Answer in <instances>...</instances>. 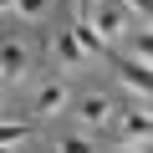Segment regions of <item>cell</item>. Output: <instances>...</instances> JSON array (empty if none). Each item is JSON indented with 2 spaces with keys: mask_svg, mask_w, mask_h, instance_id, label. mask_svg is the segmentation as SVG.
<instances>
[{
  "mask_svg": "<svg viewBox=\"0 0 153 153\" xmlns=\"http://www.w3.org/2000/svg\"><path fill=\"white\" fill-rule=\"evenodd\" d=\"M31 138V128L26 123H0V148H10V143H26Z\"/></svg>",
  "mask_w": 153,
  "mask_h": 153,
  "instance_id": "obj_10",
  "label": "cell"
},
{
  "mask_svg": "<svg viewBox=\"0 0 153 153\" xmlns=\"http://www.w3.org/2000/svg\"><path fill=\"white\" fill-rule=\"evenodd\" d=\"M51 56H56L61 66H87V56H82V46L71 41V31H56V41H51Z\"/></svg>",
  "mask_w": 153,
  "mask_h": 153,
  "instance_id": "obj_6",
  "label": "cell"
},
{
  "mask_svg": "<svg viewBox=\"0 0 153 153\" xmlns=\"http://www.w3.org/2000/svg\"><path fill=\"white\" fill-rule=\"evenodd\" d=\"M128 61H138V66H148V61H153V36H148V31H138V41H133V56H128Z\"/></svg>",
  "mask_w": 153,
  "mask_h": 153,
  "instance_id": "obj_11",
  "label": "cell"
},
{
  "mask_svg": "<svg viewBox=\"0 0 153 153\" xmlns=\"http://www.w3.org/2000/svg\"><path fill=\"white\" fill-rule=\"evenodd\" d=\"M112 66H117V76H123V87H128V92H138V102H148V92H153V71H148V66H138V61H128V56H117Z\"/></svg>",
  "mask_w": 153,
  "mask_h": 153,
  "instance_id": "obj_3",
  "label": "cell"
},
{
  "mask_svg": "<svg viewBox=\"0 0 153 153\" xmlns=\"http://www.w3.org/2000/svg\"><path fill=\"white\" fill-rule=\"evenodd\" d=\"M61 107H66V87H61V82H46V87L36 92V112H41V117H56Z\"/></svg>",
  "mask_w": 153,
  "mask_h": 153,
  "instance_id": "obj_7",
  "label": "cell"
},
{
  "mask_svg": "<svg viewBox=\"0 0 153 153\" xmlns=\"http://www.w3.org/2000/svg\"><path fill=\"white\" fill-rule=\"evenodd\" d=\"M71 5H76V26H87V21H92V10L102 5V0H71Z\"/></svg>",
  "mask_w": 153,
  "mask_h": 153,
  "instance_id": "obj_14",
  "label": "cell"
},
{
  "mask_svg": "<svg viewBox=\"0 0 153 153\" xmlns=\"http://www.w3.org/2000/svg\"><path fill=\"white\" fill-rule=\"evenodd\" d=\"M61 153H97V148H92L82 133H71V138H61Z\"/></svg>",
  "mask_w": 153,
  "mask_h": 153,
  "instance_id": "obj_13",
  "label": "cell"
},
{
  "mask_svg": "<svg viewBox=\"0 0 153 153\" xmlns=\"http://www.w3.org/2000/svg\"><path fill=\"white\" fill-rule=\"evenodd\" d=\"M71 41L82 46V56H112V51L102 46V36H97L92 26H71Z\"/></svg>",
  "mask_w": 153,
  "mask_h": 153,
  "instance_id": "obj_8",
  "label": "cell"
},
{
  "mask_svg": "<svg viewBox=\"0 0 153 153\" xmlns=\"http://www.w3.org/2000/svg\"><path fill=\"white\" fill-rule=\"evenodd\" d=\"M16 16L21 21H41L46 16V0H16Z\"/></svg>",
  "mask_w": 153,
  "mask_h": 153,
  "instance_id": "obj_12",
  "label": "cell"
},
{
  "mask_svg": "<svg viewBox=\"0 0 153 153\" xmlns=\"http://www.w3.org/2000/svg\"><path fill=\"white\" fill-rule=\"evenodd\" d=\"M128 16H138V31H148V16H153V0H117Z\"/></svg>",
  "mask_w": 153,
  "mask_h": 153,
  "instance_id": "obj_9",
  "label": "cell"
},
{
  "mask_svg": "<svg viewBox=\"0 0 153 153\" xmlns=\"http://www.w3.org/2000/svg\"><path fill=\"white\" fill-rule=\"evenodd\" d=\"M0 153H16V148H0Z\"/></svg>",
  "mask_w": 153,
  "mask_h": 153,
  "instance_id": "obj_17",
  "label": "cell"
},
{
  "mask_svg": "<svg viewBox=\"0 0 153 153\" xmlns=\"http://www.w3.org/2000/svg\"><path fill=\"white\" fill-rule=\"evenodd\" d=\"M76 117H82L87 128H102V123L112 117V97H107V92H87L82 107H76Z\"/></svg>",
  "mask_w": 153,
  "mask_h": 153,
  "instance_id": "obj_4",
  "label": "cell"
},
{
  "mask_svg": "<svg viewBox=\"0 0 153 153\" xmlns=\"http://www.w3.org/2000/svg\"><path fill=\"white\" fill-rule=\"evenodd\" d=\"M26 71H31V51L16 36H5L0 41V82H26Z\"/></svg>",
  "mask_w": 153,
  "mask_h": 153,
  "instance_id": "obj_2",
  "label": "cell"
},
{
  "mask_svg": "<svg viewBox=\"0 0 153 153\" xmlns=\"http://www.w3.org/2000/svg\"><path fill=\"white\" fill-rule=\"evenodd\" d=\"M0 10H16V0H0Z\"/></svg>",
  "mask_w": 153,
  "mask_h": 153,
  "instance_id": "obj_16",
  "label": "cell"
},
{
  "mask_svg": "<svg viewBox=\"0 0 153 153\" xmlns=\"http://www.w3.org/2000/svg\"><path fill=\"white\" fill-rule=\"evenodd\" d=\"M112 153H148L143 143H123V148H112Z\"/></svg>",
  "mask_w": 153,
  "mask_h": 153,
  "instance_id": "obj_15",
  "label": "cell"
},
{
  "mask_svg": "<svg viewBox=\"0 0 153 153\" xmlns=\"http://www.w3.org/2000/svg\"><path fill=\"white\" fill-rule=\"evenodd\" d=\"M123 133H128V143H148V133H153L148 107H128V112H123Z\"/></svg>",
  "mask_w": 153,
  "mask_h": 153,
  "instance_id": "obj_5",
  "label": "cell"
},
{
  "mask_svg": "<svg viewBox=\"0 0 153 153\" xmlns=\"http://www.w3.org/2000/svg\"><path fill=\"white\" fill-rule=\"evenodd\" d=\"M87 26H92V31L102 36V46L112 51V46H117V41H123V36L133 31V16H128V10L117 5V0H102V5L92 10V21H87Z\"/></svg>",
  "mask_w": 153,
  "mask_h": 153,
  "instance_id": "obj_1",
  "label": "cell"
}]
</instances>
